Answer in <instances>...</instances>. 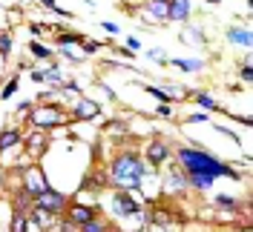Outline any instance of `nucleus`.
Segmentation results:
<instances>
[{"instance_id":"obj_1","label":"nucleus","mask_w":253,"mask_h":232,"mask_svg":"<svg viewBox=\"0 0 253 232\" xmlns=\"http://www.w3.org/2000/svg\"><path fill=\"white\" fill-rule=\"evenodd\" d=\"M178 169H184L187 175H210V178L227 175V178H236V169L224 166L216 155L202 152V149H187V146L178 149Z\"/></svg>"},{"instance_id":"obj_2","label":"nucleus","mask_w":253,"mask_h":232,"mask_svg":"<svg viewBox=\"0 0 253 232\" xmlns=\"http://www.w3.org/2000/svg\"><path fill=\"white\" fill-rule=\"evenodd\" d=\"M147 166L141 164V158L135 152H121L110 164V184H126L129 189H141V178Z\"/></svg>"},{"instance_id":"obj_3","label":"nucleus","mask_w":253,"mask_h":232,"mask_svg":"<svg viewBox=\"0 0 253 232\" xmlns=\"http://www.w3.org/2000/svg\"><path fill=\"white\" fill-rule=\"evenodd\" d=\"M29 115H32L29 121L38 126V129H43V132H46V129H55V126H61L63 121H66V115H63L58 106H38V109H32Z\"/></svg>"},{"instance_id":"obj_4","label":"nucleus","mask_w":253,"mask_h":232,"mask_svg":"<svg viewBox=\"0 0 253 232\" xmlns=\"http://www.w3.org/2000/svg\"><path fill=\"white\" fill-rule=\"evenodd\" d=\"M46 189H49V181L43 178V169H41L38 164L26 166V175H23V192L35 201V198H38L41 192H46Z\"/></svg>"},{"instance_id":"obj_5","label":"nucleus","mask_w":253,"mask_h":232,"mask_svg":"<svg viewBox=\"0 0 253 232\" xmlns=\"http://www.w3.org/2000/svg\"><path fill=\"white\" fill-rule=\"evenodd\" d=\"M32 203H35V206H41V209H46V212H52V215H63V212H66V195L55 192L52 186H49L46 192H41Z\"/></svg>"},{"instance_id":"obj_6","label":"nucleus","mask_w":253,"mask_h":232,"mask_svg":"<svg viewBox=\"0 0 253 232\" xmlns=\"http://www.w3.org/2000/svg\"><path fill=\"white\" fill-rule=\"evenodd\" d=\"M95 215H98V209H95V206H86V203H75L72 209H66V221H69L72 227H84V224H89Z\"/></svg>"},{"instance_id":"obj_7","label":"nucleus","mask_w":253,"mask_h":232,"mask_svg":"<svg viewBox=\"0 0 253 232\" xmlns=\"http://www.w3.org/2000/svg\"><path fill=\"white\" fill-rule=\"evenodd\" d=\"M26 152L32 155V158H41V155L49 149V135L43 132V129H35L32 135H26Z\"/></svg>"},{"instance_id":"obj_8","label":"nucleus","mask_w":253,"mask_h":232,"mask_svg":"<svg viewBox=\"0 0 253 232\" xmlns=\"http://www.w3.org/2000/svg\"><path fill=\"white\" fill-rule=\"evenodd\" d=\"M112 212H115V215H121V218L138 215V203L132 201L124 189H121V192H115V198H112Z\"/></svg>"},{"instance_id":"obj_9","label":"nucleus","mask_w":253,"mask_h":232,"mask_svg":"<svg viewBox=\"0 0 253 232\" xmlns=\"http://www.w3.org/2000/svg\"><path fill=\"white\" fill-rule=\"evenodd\" d=\"M167 155H170V146H167L161 138H156V140H150V143H147V164L161 166V164L167 161Z\"/></svg>"},{"instance_id":"obj_10","label":"nucleus","mask_w":253,"mask_h":232,"mask_svg":"<svg viewBox=\"0 0 253 232\" xmlns=\"http://www.w3.org/2000/svg\"><path fill=\"white\" fill-rule=\"evenodd\" d=\"M101 112V106L89 100V98H78V103H75V112H72V118H78V121H89Z\"/></svg>"},{"instance_id":"obj_11","label":"nucleus","mask_w":253,"mask_h":232,"mask_svg":"<svg viewBox=\"0 0 253 232\" xmlns=\"http://www.w3.org/2000/svg\"><path fill=\"white\" fill-rule=\"evenodd\" d=\"M29 227H41V230H52L55 227V218L58 215H52V212H46V209H41V206H32V212H29Z\"/></svg>"},{"instance_id":"obj_12","label":"nucleus","mask_w":253,"mask_h":232,"mask_svg":"<svg viewBox=\"0 0 253 232\" xmlns=\"http://www.w3.org/2000/svg\"><path fill=\"white\" fill-rule=\"evenodd\" d=\"M144 12L150 17H156V20H167V15H170V0H147L144 3Z\"/></svg>"},{"instance_id":"obj_13","label":"nucleus","mask_w":253,"mask_h":232,"mask_svg":"<svg viewBox=\"0 0 253 232\" xmlns=\"http://www.w3.org/2000/svg\"><path fill=\"white\" fill-rule=\"evenodd\" d=\"M187 17H190V0H170L167 20H187Z\"/></svg>"},{"instance_id":"obj_14","label":"nucleus","mask_w":253,"mask_h":232,"mask_svg":"<svg viewBox=\"0 0 253 232\" xmlns=\"http://www.w3.org/2000/svg\"><path fill=\"white\" fill-rule=\"evenodd\" d=\"M17 140H23L17 129H6V132H0V152H3V149H12Z\"/></svg>"},{"instance_id":"obj_15","label":"nucleus","mask_w":253,"mask_h":232,"mask_svg":"<svg viewBox=\"0 0 253 232\" xmlns=\"http://www.w3.org/2000/svg\"><path fill=\"white\" fill-rule=\"evenodd\" d=\"M170 184H173V192H184V189H187V175H181V169H178V166H173V169H170Z\"/></svg>"},{"instance_id":"obj_16","label":"nucleus","mask_w":253,"mask_h":232,"mask_svg":"<svg viewBox=\"0 0 253 232\" xmlns=\"http://www.w3.org/2000/svg\"><path fill=\"white\" fill-rule=\"evenodd\" d=\"M187 184L193 189H210L213 186V178L210 175H187Z\"/></svg>"},{"instance_id":"obj_17","label":"nucleus","mask_w":253,"mask_h":232,"mask_svg":"<svg viewBox=\"0 0 253 232\" xmlns=\"http://www.w3.org/2000/svg\"><path fill=\"white\" fill-rule=\"evenodd\" d=\"M81 232H110V224H107L104 218L95 215L89 224H84V227H81Z\"/></svg>"},{"instance_id":"obj_18","label":"nucleus","mask_w":253,"mask_h":232,"mask_svg":"<svg viewBox=\"0 0 253 232\" xmlns=\"http://www.w3.org/2000/svg\"><path fill=\"white\" fill-rule=\"evenodd\" d=\"M227 37L233 43H239V46H251V32H245V29H227Z\"/></svg>"},{"instance_id":"obj_19","label":"nucleus","mask_w":253,"mask_h":232,"mask_svg":"<svg viewBox=\"0 0 253 232\" xmlns=\"http://www.w3.org/2000/svg\"><path fill=\"white\" fill-rule=\"evenodd\" d=\"M26 230H29V218L20 215V212H15L12 224H9V232H26Z\"/></svg>"},{"instance_id":"obj_20","label":"nucleus","mask_w":253,"mask_h":232,"mask_svg":"<svg viewBox=\"0 0 253 232\" xmlns=\"http://www.w3.org/2000/svg\"><path fill=\"white\" fill-rule=\"evenodd\" d=\"M178 69H184V72H199V69H205V63L202 61H173Z\"/></svg>"},{"instance_id":"obj_21","label":"nucleus","mask_w":253,"mask_h":232,"mask_svg":"<svg viewBox=\"0 0 253 232\" xmlns=\"http://www.w3.org/2000/svg\"><path fill=\"white\" fill-rule=\"evenodd\" d=\"M15 92H17V77H12V80H9V83L3 86V92H0V98H3V100H9V98H12Z\"/></svg>"},{"instance_id":"obj_22","label":"nucleus","mask_w":253,"mask_h":232,"mask_svg":"<svg viewBox=\"0 0 253 232\" xmlns=\"http://www.w3.org/2000/svg\"><path fill=\"white\" fill-rule=\"evenodd\" d=\"M0 55H3V58L12 55V37H9V34H0Z\"/></svg>"},{"instance_id":"obj_23","label":"nucleus","mask_w":253,"mask_h":232,"mask_svg":"<svg viewBox=\"0 0 253 232\" xmlns=\"http://www.w3.org/2000/svg\"><path fill=\"white\" fill-rule=\"evenodd\" d=\"M32 55L35 58H52V49H46V46H41V43H32Z\"/></svg>"},{"instance_id":"obj_24","label":"nucleus","mask_w":253,"mask_h":232,"mask_svg":"<svg viewBox=\"0 0 253 232\" xmlns=\"http://www.w3.org/2000/svg\"><path fill=\"white\" fill-rule=\"evenodd\" d=\"M196 100H199V106H205V109H216V100H213L210 95H205V92L196 95Z\"/></svg>"},{"instance_id":"obj_25","label":"nucleus","mask_w":253,"mask_h":232,"mask_svg":"<svg viewBox=\"0 0 253 232\" xmlns=\"http://www.w3.org/2000/svg\"><path fill=\"white\" fill-rule=\"evenodd\" d=\"M147 92L153 95V98H158V100H164V103H167V100H173V95H167L164 89H156V86H150Z\"/></svg>"},{"instance_id":"obj_26","label":"nucleus","mask_w":253,"mask_h":232,"mask_svg":"<svg viewBox=\"0 0 253 232\" xmlns=\"http://www.w3.org/2000/svg\"><path fill=\"white\" fill-rule=\"evenodd\" d=\"M43 80H52L61 86V69H52V72H43Z\"/></svg>"},{"instance_id":"obj_27","label":"nucleus","mask_w":253,"mask_h":232,"mask_svg":"<svg viewBox=\"0 0 253 232\" xmlns=\"http://www.w3.org/2000/svg\"><path fill=\"white\" fill-rule=\"evenodd\" d=\"M81 40H84V37L75 34V32H72V34H61V43H81Z\"/></svg>"},{"instance_id":"obj_28","label":"nucleus","mask_w":253,"mask_h":232,"mask_svg":"<svg viewBox=\"0 0 253 232\" xmlns=\"http://www.w3.org/2000/svg\"><path fill=\"white\" fill-rule=\"evenodd\" d=\"M216 201H219L221 206H233V209H236V206H239V203L233 201V198H227V195H219V198H216Z\"/></svg>"},{"instance_id":"obj_29","label":"nucleus","mask_w":253,"mask_h":232,"mask_svg":"<svg viewBox=\"0 0 253 232\" xmlns=\"http://www.w3.org/2000/svg\"><path fill=\"white\" fill-rule=\"evenodd\" d=\"M187 121H190V124H202V121H207V115H202V112H196V115H190Z\"/></svg>"},{"instance_id":"obj_30","label":"nucleus","mask_w":253,"mask_h":232,"mask_svg":"<svg viewBox=\"0 0 253 232\" xmlns=\"http://www.w3.org/2000/svg\"><path fill=\"white\" fill-rule=\"evenodd\" d=\"M150 58H156V61H164V52H161V49H150Z\"/></svg>"},{"instance_id":"obj_31","label":"nucleus","mask_w":253,"mask_h":232,"mask_svg":"<svg viewBox=\"0 0 253 232\" xmlns=\"http://www.w3.org/2000/svg\"><path fill=\"white\" fill-rule=\"evenodd\" d=\"M101 26L110 32V34H115V32H118V26H115V23H110V20H107V23H101Z\"/></svg>"},{"instance_id":"obj_32","label":"nucleus","mask_w":253,"mask_h":232,"mask_svg":"<svg viewBox=\"0 0 253 232\" xmlns=\"http://www.w3.org/2000/svg\"><path fill=\"white\" fill-rule=\"evenodd\" d=\"M242 77H245V80H253V69H251V66H245V69H242Z\"/></svg>"},{"instance_id":"obj_33","label":"nucleus","mask_w":253,"mask_h":232,"mask_svg":"<svg viewBox=\"0 0 253 232\" xmlns=\"http://www.w3.org/2000/svg\"><path fill=\"white\" fill-rule=\"evenodd\" d=\"M23 112L29 115V112H32V103H20V106H17V115H23Z\"/></svg>"},{"instance_id":"obj_34","label":"nucleus","mask_w":253,"mask_h":232,"mask_svg":"<svg viewBox=\"0 0 253 232\" xmlns=\"http://www.w3.org/2000/svg\"><path fill=\"white\" fill-rule=\"evenodd\" d=\"M158 115H164V118H170V106H167V103H161V106H158Z\"/></svg>"},{"instance_id":"obj_35","label":"nucleus","mask_w":253,"mask_h":232,"mask_svg":"<svg viewBox=\"0 0 253 232\" xmlns=\"http://www.w3.org/2000/svg\"><path fill=\"white\" fill-rule=\"evenodd\" d=\"M210 3H221V0H210Z\"/></svg>"}]
</instances>
